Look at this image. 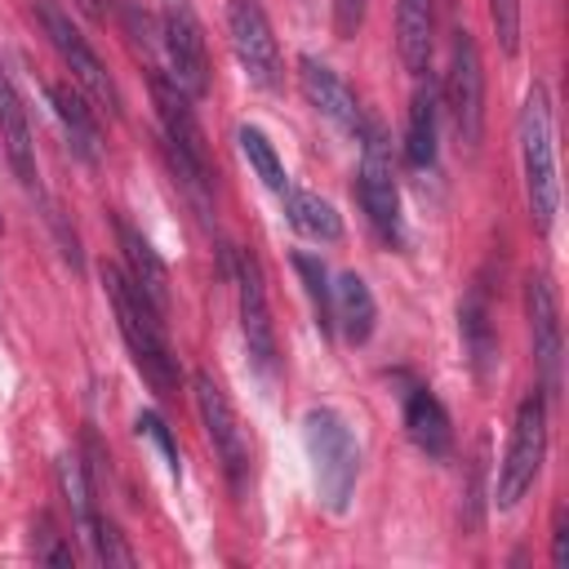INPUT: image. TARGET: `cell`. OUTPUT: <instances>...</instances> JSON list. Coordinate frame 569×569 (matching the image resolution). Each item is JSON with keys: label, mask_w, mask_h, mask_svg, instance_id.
Masks as SVG:
<instances>
[{"label": "cell", "mask_w": 569, "mask_h": 569, "mask_svg": "<svg viewBox=\"0 0 569 569\" xmlns=\"http://www.w3.org/2000/svg\"><path fill=\"white\" fill-rule=\"evenodd\" d=\"M102 284H107V298H111V311H116V325H120V338L138 365V373L151 382L156 396H173L178 391V356L164 338V325H160V311L133 289V280L120 271V267H102Z\"/></svg>", "instance_id": "6da1fadb"}, {"label": "cell", "mask_w": 569, "mask_h": 569, "mask_svg": "<svg viewBox=\"0 0 569 569\" xmlns=\"http://www.w3.org/2000/svg\"><path fill=\"white\" fill-rule=\"evenodd\" d=\"M520 169H525V200L538 231H551L560 209V178H556V138H551V102L542 84H529L520 107Z\"/></svg>", "instance_id": "7a4b0ae2"}, {"label": "cell", "mask_w": 569, "mask_h": 569, "mask_svg": "<svg viewBox=\"0 0 569 569\" xmlns=\"http://www.w3.org/2000/svg\"><path fill=\"white\" fill-rule=\"evenodd\" d=\"M302 440H307V453L316 462V485H320L325 507L347 511V502L356 493V476H360V445H356L351 427L333 409H307Z\"/></svg>", "instance_id": "3957f363"}, {"label": "cell", "mask_w": 569, "mask_h": 569, "mask_svg": "<svg viewBox=\"0 0 569 569\" xmlns=\"http://www.w3.org/2000/svg\"><path fill=\"white\" fill-rule=\"evenodd\" d=\"M31 13H36V22H40L44 40L53 44V53L62 58V67L71 71L76 89H80L98 111L120 116V93H116L111 71H107L102 58L93 53V44L80 36V27L67 18V9H62L58 0H31Z\"/></svg>", "instance_id": "277c9868"}, {"label": "cell", "mask_w": 569, "mask_h": 569, "mask_svg": "<svg viewBox=\"0 0 569 569\" xmlns=\"http://www.w3.org/2000/svg\"><path fill=\"white\" fill-rule=\"evenodd\" d=\"M542 458H547V400L533 391L516 409L511 440H507V453H502L498 476H493V507L498 511H511L533 489Z\"/></svg>", "instance_id": "5b68a950"}, {"label": "cell", "mask_w": 569, "mask_h": 569, "mask_svg": "<svg viewBox=\"0 0 569 569\" xmlns=\"http://www.w3.org/2000/svg\"><path fill=\"white\" fill-rule=\"evenodd\" d=\"M445 102H449V120H453L458 142L467 151H476L485 138V62H480L471 31H453L449 71H445Z\"/></svg>", "instance_id": "8992f818"}, {"label": "cell", "mask_w": 569, "mask_h": 569, "mask_svg": "<svg viewBox=\"0 0 569 569\" xmlns=\"http://www.w3.org/2000/svg\"><path fill=\"white\" fill-rule=\"evenodd\" d=\"M160 40H164L169 76L178 80V89L191 98H204L209 93V49H204V27H200L191 0L160 4Z\"/></svg>", "instance_id": "52a82bcc"}, {"label": "cell", "mask_w": 569, "mask_h": 569, "mask_svg": "<svg viewBox=\"0 0 569 569\" xmlns=\"http://www.w3.org/2000/svg\"><path fill=\"white\" fill-rule=\"evenodd\" d=\"M191 391H196V413L204 422V436H209V445H213L227 480L240 489L244 485V471H249V436L240 427V413L227 400V391L213 382V373H196L191 378Z\"/></svg>", "instance_id": "ba28073f"}, {"label": "cell", "mask_w": 569, "mask_h": 569, "mask_svg": "<svg viewBox=\"0 0 569 569\" xmlns=\"http://www.w3.org/2000/svg\"><path fill=\"white\" fill-rule=\"evenodd\" d=\"M360 138H365V151H360V204H365L369 222L378 227V236L400 240V187H396L391 147H387V138H382V129L373 120H365Z\"/></svg>", "instance_id": "9c48e42d"}, {"label": "cell", "mask_w": 569, "mask_h": 569, "mask_svg": "<svg viewBox=\"0 0 569 569\" xmlns=\"http://www.w3.org/2000/svg\"><path fill=\"white\" fill-rule=\"evenodd\" d=\"M227 27H231V49H236V62L244 67V76L258 89H280L284 62H280V44H276V31H271L262 4L258 0H231Z\"/></svg>", "instance_id": "30bf717a"}, {"label": "cell", "mask_w": 569, "mask_h": 569, "mask_svg": "<svg viewBox=\"0 0 569 569\" xmlns=\"http://www.w3.org/2000/svg\"><path fill=\"white\" fill-rule=\"evenodd\" d=\"M151 98H156V116H160V129H164V151L169 156H182L187 164L213 173V160H209V142H204V129H200V116H196V98L178 89L173 76L164 71H151Z\"/></svg>", "instance_id": "8fae6325"}, {"label": "cell", "mask_w": 569, "mask_h": 569, "mask_svg": "<svg viewBox=\"0 0 569 569\" xmlns=\"http://www.w3.org/2000/svg\"><path fill=\"white\" fill-rule=\"evenodd\" d=\"M525 316H529V338H533V365L542 382V400L560 396V365H565V338H560V307L556 289L547 276H533L525 284Z\"/></svg>", "instance_id": "7c38bea8"}, {"label": "cell", "mask_w": 569, "mask_h": 569, "mask_svg": "<svg viewBox=\"0 0 569 569\" xmlns=\"http://www.w3.org/2000/svg\"><path fill=\"white\" fill-rule=\"evenodd\" d=\"M236 298H240V333L249 347V360L258 373H276V325H271V307H267V284L262 271L249 253H240L236 267Z\"/></svg>", "instance_id": "4fadbf2b"}, {"label": "cell", "mask_w": 569, "mask_h": 569, "mask_svg": "<svg viewBox=\"0 0 569 569\" xmlns=\"http://www.w3.org/2000/svg\"><path fill=\"white\" fill-rule=\"evenodd\" d=\"M298 84H302V93H307V102L333 124V129H342V133H360L365 129V107H360V98L347 89V80L333 71V67H325L320 58H298Z\"/></svg>", "instance_id": "5bb4252c"}, {"label": "cell", "mask_w": 569, "mask_h": 569, "mask_svg": "<svg viewBox=\"0 0 569 569\" xmlns=\"http://www.w3.org/2000/svg\"><path fill=\"white\" fill-rule=\"evenodd\" d=\"M116 236H120V253H124V276L133 280V289L164 316L169 311V271L160 262V253L151 249V240L129 227V222H116Z\"/></svg>", "instance_id": "9a60e30c"}, {"label": "cell", "mask_w": 569, "mask_h": 569, "mask_svg": "<svg viewBox=\"0 0 569 569\" xmlns=\"http://www.w3.org/2000/svg\"><path fill=\"white\" fill-rule=\"evenodd\" d=\"M0 142H4V156H9L13 173L27 187H36L40 173H36V142H31L27 107H22V98H18V89H13V80H9L4 67H0Z\"/></svg>", "instance_id": "2e32d148"}, {"label": "cell", "mask_w": 569, "mask_h": 569, "mask_svg": "<svg viewBox=\"0 0 569 569\" xmlns=\"http://www.w3.org/2000/svg\"><path fill=\"white\" fill-rule=\"evenodd\" d=\"M431 44H436V0H400L396 4V49L413 76H422L431 67Z\"/></svg>", "instance_id": "e0dca14e"}, {"label": "cell", "mask_w": 569, "mask_h": 569, "mask_svg": "<svg viewBox=\"0 0 569 569\" xmlns=\"http://www.w3.org/2000/svg\"><path fill=\"white\" fill-rule=\"evenodd\" d=\"M405 431L409 440L427 453V458H445L453 449V427H449V413L445 405L427 391V387H413L405 396Z\"/></svg>", "instance_id": "ac0fdd59"}, {"label": "cell", "mask_w": 569, "mask_h": 569, "mask_svg": "<svg viewBox=\"0 0 569 569\" xmlns=\"http://www.w3.org/2000/svg\"><path fill=\"white\" fill-rule=\"evenodd\" d=\"M49 102H53V116L62 120V129H67L76 156L89 160V164H98V156H102V133H98V120H93L89 98H84L76 84H49Z\"/></svg>", "instance_id": "d6986e66"}, {"label": "cell", "mask_w": 569, "mask_h": 569, "mask_svg": "<svg viewBox=\"0 0 569 569\" xmlns=\"http://www.w3.org/2000/svg\"><path fill=\"white\" fill-rule=\"evenodd\" d=\"M458 329H462V347H467V360H471V373L485 382L498 365V333H493V320H489V302H485V289H471L458 307Z\"/></svg>", "instance_id": "ffe728a7"}, {"label": "cell", "mask_w": 569, "mask_h": 569, "mask_svg": "<svg viewBox=\"0 0 569 569\" xmlns=\"http://www.w3.org/2000/svg\"><path fill=\"white\" fill-rule=\"evenodd\" d=\"M373 320H378V302H373L365 276L342 271L333 284V325L342 329L347 342H365L373 333Z\"/></svg>", "instance_id": "44dd1931"}, {"label": "cell", "mask_w": 569, "mask_h": 569, "mask_svg": "<svg viewBox=\"0 0 569 569\" xmlns=\"http://www.w3.org/2000/svg\"><path fill=\"white\" fill-rule=\"evenodd\" d=\"M284 218H289V227H293L298 236H307V240H338V236H342L338 209H333L325 196H316V191L289 187V191H284Z\"/></svg>", "instance_id": "7402d4cb"}, {"label": "cell", "mask_w": 569, "mask_h": 569, "mask_svg": "<svg viewBox=\"0 0 569 569\" xmlns=\"http://www.w3.org/2000/svg\"><path fill=\"white\" fill-rule=\"evenodd\" d=\"M436 89L418 84L413 102H409V124H405V156L409 164H436Z\"/></svg>", "instance_id": "603a6c76"}, {"label": "cell", "mask_w": 569, "mask_h": 569, "mask_svg": "<svg viewBox=\"0 0 569 569\" xmlns=\"http://www.w3.org/2000/svg\"><path fill=\"white\" fill-rule=\"evenodd\" d=\"M236 142H240V151H244L249 169L262 178V187H267V191H276V196H284V191H289V178H284V164H280V156H276L271 138H267L258 124H240Z\"/></svg>", "instance_id": "cb8c5ba5"}, {"label": "cell", "mask_w": 569, "mask_h": 569, "mask_svg": "<svg viewBox=\"0 0 569 569\" xmlns=\"http://www.w3.org/2000/svg\"><path fill=\"white\" fill-rule=\"evenodd\" d=\"M293 271H298L302 289H307V298H311L316 325L329 333V329H333V284H329V276H325L320 258H311V253H293Z\"/></svg>", "instance_id": "d4e9b609"}, {"label": "cell", "mask_w": 569, "mask_h": 569, "mask_svg": "<svg viewBox=\"0 0 569 569\" xmlns=\"http://www.w3.org/2000/svg\"><path fill=\"white\" fill-rule=\"evenodd\" d=\"M58 480H62V493H67V502H71V516H76V525H80V533L89 538V529H93V489H89V476H84V467H80V458H62L58 462Z\"/></svg>", "instance_id": "484cf974"}, {"label": "cell", "mask_w": 569, "mask_h": 569, "mask_svg": "<svg viewBox=\"0 0 569 569\" xmlns=\"http://www.w3.org/2000/svg\"><path fill=\"white\" fill-rule=\"evenodd\" d=\"M89 547H93V556H98L102 565H120V569L133 565V551L124 547V538L116 533L111 520H93V529H89Z\"/></svg>", "instance_id": "4316f807"}, {"label": "cell", "mask_w": 569, "mask_h": 569, "mask_svg": "<svg viewBox=\"0 0 569 569\" xmlns=\"http://www.w3.org/2000/svg\"><path fill=\"white\" fill-rule=\"evenodd\" d=\"M489 22L498 36V49L511 58L520 49V0H489Z\"/></svg>", "instance_id": "83f0119b"}, {"label": "cell", "mask_w": 569, "mask_h": 569, "mask_svg": "<svg viewBox=\"0 0 569 569\" xmlns=\"http://www.w3.org/2000/svg\"><path fill=\"white\" fill-rule=\"evenodd\" d=\"M138 431L156 440V449H160V453H164V462H169V476L178 480V476H182V462H178V449H173V436H169V427H164V418L147 409V413H138Z\"/></svg>", "instance_id": "f1b7e54d"}, {"label": "cell", "mask_w": 569, "mask_h": 569, "mask_svg": "<svg viewBox=\"0 0 569 569\" xmlns=\"http://www.w3.org/2000/svg\"><path fill=\"white\" fill-rule=\"evenodd\" d=\"M365 9H369V0H333V31L342 40H351L365 22Z\"/></svg>", "instance_id": "f546056e"}, {"label": "cell", "mask_w": 569, "mask_h": 569, "mask_svg": "<svg viewBox=\"0 0 569 569\" xmlns=\"http://www.w3.org/2000/svg\"><path fill=\"white\" fill-rule=\"evenodd\" d=\"M480 476H485V440L476 445V458H471V489H467V525L471 529L480 525Z\"/></svg>", "instance_id": "4dcf8cb0"}, {"label": "cell", "mask_w": 569, "mask_h": 569, "mask_svg": "<svg viewBox=\"0 0 569 569\" xmlns=\"http://www.w3.org/2000/svg\"><path fill=\"white\" fill-rule=\"evenodd\" d=\"M551 565H569V520H565V507L556 511V529H551Z\"/></svg>", "instance_id": "1f68e13d"}, {"label": "cell", "mask_w": 569, "mask_h": 569, "mask_svg": "<svg viewBox=\"0 0 569 569\" xmlns=\"http://www.w3.org/2000/svg\"><path fill=\"white\" fill-rule=\"evenodd\" d=\"M0 231H4V218H0Z\"/></svg>", "instance_id": "d6a6232c"}]
</instances>
